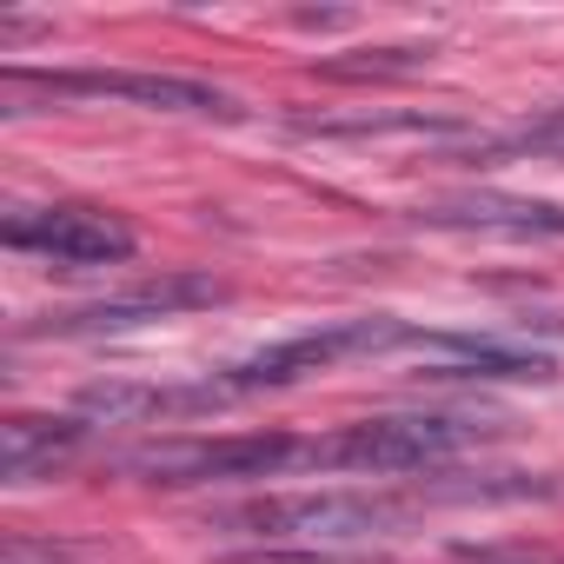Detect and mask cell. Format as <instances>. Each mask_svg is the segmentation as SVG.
Returning a JSON list of instances; mask_svg holds the SVG:
<instances>
[{
    "label": "cell",
    "mask_w": 564,
    "mask_h": 564,
    "mask_svg": "<svg viewBox=\"0 0 564 564\" xmlns=\"http://www.w3.org/2000/svg\"><path fill=\"white\" fill-rule=\"evenodd\" d=\"M498 419L471 412H405V419H359L306 445V471H359V478H405L432 471L471 445H485Z\"/></svg>",
    "instance_id": "obj_2"
},
{
    "label": "cell",
    "mask_w": 564,
    "mask_h": 564,
    "mask_svg": "<svg viewBox=\"0 0 564 564\" xmlns=\"http://www.w3.org/2000/svg\"><path fill=\"white\" fill-rule=\"evenodd\" d=\"M226 286L206 272H160V279H140L127 293H107L94 306H74V313H54L41 333H61V339H100V333H133V326H160V319H180V313H199V306H219Z\"/></svg>",
    "instance_id": "obj_6"
},
{
    "label": "cell",
    "mask_w": 564,
    "mask_h": 564,
    "mask_svg": "<svg viewBox=\"0 0 564 564\" xmlns=\"http://www.w3.org/2000/svg\"><path fill=\"white\" fill-rule=\"evenodd\" d=\"M425 352H445L438 366H425V379H485V386H544L551 359L544 352H511L491 339H465V333H432Z\"/></svg>",
    "instance_id": "obj_11"
},
{
    "label": "cell",
    "mask_w": 564,
    "mask_h": 564,
    "mask_svg": "<svg viewBox=\"0 0 564 564\" xmlns=\"http://www.w3.org/2000/svg\"><path fill=\"white\" fill-rule=\"evenodd\" d=\"M80 445H87V419H28L21 412V419L0 425V478L8 485H41Z\"/></svg>",
    "instance_id": "obj_10"
},
{
    "label": "cell",
    "mask_w": 564,
    "mask_h": 564,
    "mask_svg": "<svg viewBox=\"0 0 564 564\" xmlns=\"http://www.w3.org/2000/svg\"><path fill=\"white\" fill-rule=\"evenodd\" d=\"M14 252H34L47 265H120L133 259V226L120 213H100V206H41V213H14L0 226Z\"/></svg>",
    "instance_id": "obj_7"
},
{
    "label": "cell",
    "mask_w": 564,
    "mask_h": 564,
    "mask_svg": "<svg viewBox=\"0 0 564 564\" xmlns=\"http://www.w3.org/2000/svg\"><path fill=\"white\" fill-rule=\"evenodd\" d=\"M432 333H419L412 319H392V313H372V319H333V326H313V333H293L226 372H213L226 386V399H252V392H279V386H300L313 372H333L346 359H372V352H392V346H425Z\"/></svg>",
    "instance_id": "obj_3"
},
{
    "label": "cell",
    "mask_w": 564,
    "mask_h": 564,
    "mask_svg": "<svg viewBox=\"0 0 564 564\" xmlns=\"http://www.w3.org/2000/svg\"><path fill=\"white\" fill-rule=\"evenodd\" d=\"M219 405H232L219 379H193V386L113 379V386L80 392V419H94V425H173V419H199V412H219Z\"/></svg>",
    "instance_id": "obj_8"
},
{
    "label": "cell",
    "mask_w": 564,
    "mask_h": 564,
    "mask_svg": "<svg viewBox=\"0 0 564 564\" xmlns=\"http://www.w3.org/2000/svg\"><path fill=\"white\" fill-rule=\"evenodd\" d=\"M8 87H41L47 100H113V107H147V113H193V120H239V100L186 80V74H133V67H8Z\"/></svg>",
    "instance_id": "obj_5"
},
{
    "label": "cell",
    "mask_w": 564,
    "mask_h": 564,
    "mask_svg": "<svg viewBox=\"0 0 564 564\" xmlns=\"http://www.w3.org/2000/svg\"><path fill=\"white\" fill-rule=\"evenodd\" d=\"M425 498L372 491V485H319V491H265L206 518V531H232L252 544H352L399 531Z\"/></svg>",
    "instance_id": "obj_1"
},
{
    "label": "cell",
    "mask_w": 564,
    "mask_h": 564,
    "mask_svg": "<svg viewBox=\"0 0 564 564\" xmlns=\"http://www.w3.org/2000/svg\"><path fill=\"white\" fill-rule=\"evenodd\" d=\"M518 147H531V153H557V160H564V120H551V127H538V133H524Z\"/></svg>",
    "instance_id": "obj_13"
},
{
    "label": "cell",
    "mask_w": 564,
    "mask_h": 564,
    "mask_svg": "<svg viewBox=\"0 0 564 564\" xmlns=\"http://www.w3.org/2000/svg\"><path fill=\"white\" fill-rule=\"evenodd\" d=\"M300 432H226V438H160L127 452L120 465L147 485H252V478H286L306 471Z\"/></svg>",
    "instance_id": "obj_4"
},
{
    "label": "cell",
    "mask_w": 564,
    "mask_h": 564,
    "mask_svg": "<svg viewBox=\"0 0 564 564\" xmlns=\"http://www.w3.org/2000/svg\"><path fill=\"white\" fill-rule=\"evenodd\" d=\"M8 564H80L74 544H34V538H14L8 544Z\"/></svg>",
    "instance_id": "obj_12"
},
{
    "label": "cell",
    "mask_w": 564,
    "mask_h": 564,
    "mask_svg": "<svg viewBox=\"0 0 564 564\" xmlns=\"http://www.w3.org/2000/svg\"><path fill=\"white\" fill-rule=\"evenodd\" d=\"M419 219L445 226V232H491V239H564V206H551V199H511V193L438 199Z\"/></svg>",
    "instance_id": "obj_9"
}]
</instances>
